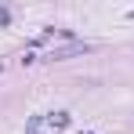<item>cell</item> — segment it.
Masks as SVG:
<instances>
[{
  "label": "cell",
  "instance_id": "2",
  "mask_svg": "<svg viewBox=\"0 0 134 134\" xmlns=\"http://www.w3.org/2000/svg\"><path fill=\"white\" fill-rule=\"evenodd\" d=\"M80 51H91L87 40H72V44H65V47H54L47 58H51V62H62V58H69V54H80Z\"/></svg>",
  "mask_w": 134,
  "mask_h": 134
},
{
  "label": "cell",
  "instance_id": "1",
  "mask_svg": "<svg viewBox=\"0 0 134 134\" xmlns=\"http://www.w3.org/2000/svg\"><path fill=\"white\" fill-rule=\"evenodd\" d=\"M65 127H69V112H47V116L29 120L25 134H62Z\"/></svg>",
  "mask_w": 134,
  "mask_h": 134
}]
</instances>
